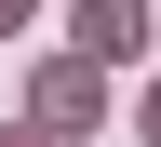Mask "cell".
<instances>
[{"label":"cell","instance_id":"6da1fadb","mask_svg":"<svg viewBox=\"0 0 161 147\" xmlns=\"http://www.w3.org/2000/svg\"><path fill=\"white\" fill-rule=\"evenodd\" d=\"M67 40H80V67H134L148 54V0H80Z\"/></svg>","mask_w":161,"mask_h":147},{"label":"cell","instance_id":"7a4b0ae2","mask_svg":"<svg viewBox=\"0 0 161 147\" xmlns=\"http://www.w3.org/2000/svg\"><path fill=\"white\" fill-rule=\"evenodd\" d=\"M94 107H108V67H54V80H40V120H54V134L94 120Z\"/></svg>","mask_w":161,"mask_h":147},{"label":"cell","instance_id":"3957f363","mask_svg":"<svg viewBox=\"0 0 161 147\" xmlns=\"http://www.w3.org/2000/svg\"><path fill=\"white\" fill-rule=\"evenodd\" d=\"M0 27H27V0H0Z\"/></svg>","mask_w":161,"mask_h":147},{"label":"cell","instance_id":"277c9868","mask_svg":"<svg viewBox=\"0 0 161 147\" xmlns=\"http://www.w3.org/2000/svg\"><path fill=\"white\" fill-rule=\"evenodd\" d=\"M148 147H161V94H148Z\"/></svg>","mask_w":161,"mask_h":147},{"label":"cell","instance_id":"5b68a950","mask_svg":"<svg viewBox=\"0 0 161 147\" xmlns=\"http://www.w3.org/2000/svg\"><path fill=\"white\" fill-rule=\"evenodd\" d=\"M0 147H40V134H0Z\"/></svg>","mask_w":161,"mask_h":147}]
</instances>
